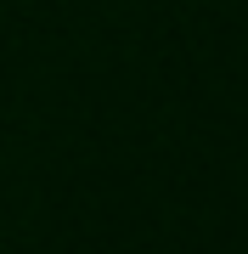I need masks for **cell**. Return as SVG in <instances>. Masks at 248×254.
<instances>
[]
</instances>
